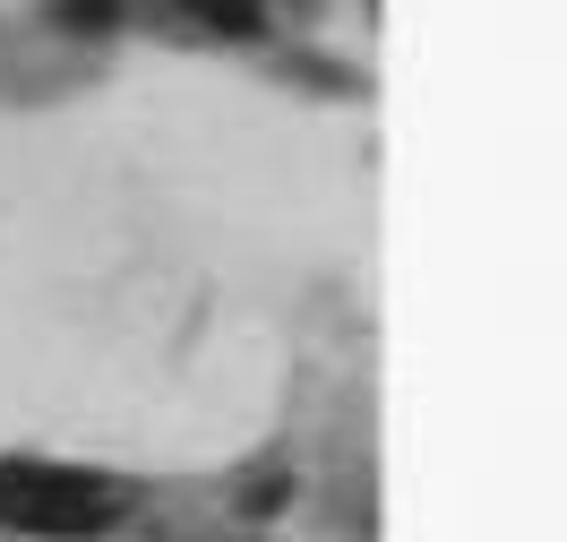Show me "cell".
Returning <instances> with one entry per match:
<instances>
[{
	"label": "cell",
	"mask_w": 567,
	"mask_h": 542,
	"mask_svg": "<svg viewBox=\"0 0 567 542\" xmlns=\"http://www.w3.org/2000/svg\"><path fill=\"white\" fill-rule=\"evenodd\" d=\"M121 500L86 473L61 466H0V525H27V534H95L112 525Z\"/></svg>",
	"instance_id": "1"
},
{
	"label": "cell",
	"mask_w": 567,
	"mask_h": 542,
	"mask_svg": "<svg viewBox=\"0 0 567 542\" xmlns=\"http://www.w3.org/2000/svg\"><path fill=\"white\" fill-rule=\"evenodd\" d=\"M198 9H207L215 27H249V0H198Z\"/></svg>",
	"instance_id": "2"
}]
</instances>
